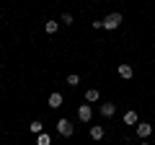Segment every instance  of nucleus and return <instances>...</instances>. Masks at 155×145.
I'll return each mask as SVG.
<instances>
[{"label": "nucleus", "mask_w": 155, "mask_h": 145, "mask_svg": "<svg viewBox=\"0 0 155 145\" xmlns=\"http://www.w3.org/2000/svg\"><path fill=\"white\" fill-rule=\"evenodd\" d=\"M122 26V13H109V16L104 18V29H109V31H114V29Z\"/></svg>", "instance_id": "f257e3e1"}, {"label": "nucleus", "mask_w": 155, "mask_h": 145, "mask_svg": "<svg viewBox=\"0 0 155 145\" xmlns=\"http://www.w3.org/2000/svg\"><path fill=\"white\" fill-rule=\"evenodd\" d=\"M57 132H60L62 137H70V135L75 132V127H72L70 119H60V122H57Z\"/></svg>", "instance_id": "f03ea898"}, {"label": "nucleus", "mask_w": 155, "mask_h": 145, "mask_svg": "<svg viewBox=\"0 0 155 145\" xmlns=\"http://www.w3.org/2000/svg\"><path fill=\"white\" fill-rule=\"evenodd\" d=\"M78 119H80V122H91V119H93V109H91V104H80V106H78Z\"/></svg>", "instance_id": "7ed1b4c3"}, {"label": "nucleus", "mask_w": 155, "mask_h": 145, "mask_svg": "<svg viewBox=\"0 0 155 145\" xmlns=\"http://www.w3.org/2000/svg\"><path fill=\"white\" fill-rule=\"evenodd\" d=\"M150 135H153V124H150V122H140V124H137V137L147 140Z\"/></svg>", "instance_id": "20e7f679"}, {"label": "nucleus", "mask_w": 155, "mask_h": 145, "mask_svg": "<svg viewBox=\"0 0 155 145\" xmlns=\"http://www.w3.org/2000/svg\"><path fill=\"white\" fill-rule=\"evenodd\" d=\"M104 117H114L116 114V104H111V101H106V104H101V109H98Z\"/></svg>", "instance_id": "39448f33"}, {"label": "nucleus", "mask_w": 155, "mask_h": 145, "mask_svg": "<svg viewBox=\"0 0 155 145\" xmlns=\"http://www.w3.org/2000/svg\"><path fill=\"white\" fill-rule=\"evenodd\" d=\"M119 75H122L124 80H129L134 75V70H132V65H127V62H122V65H119Z\"/></svg>", "instance_id": "423d86ee"}, {"label": "nucleus", "mask_w": 155, "mask_h": 145, "mask_svg": "<svg viewBox=\"0 0 155 145\" xmlns=\"http://www.w3.org/2000/svg\"><path fill=\"white\" fill-rule=\"evenodd\" d=\"M49 106H52V109H60V106H62V93H57V91L49 93Z\"/></svg>", "instance_id": "0eeeda50"}, {"label": "nucleus", "mask_w": 155, "mask_h": 145, "mask_svg": "<svg viewBox=\"0 0 155 145\" xmlns=\"http://www.w3.org/2000/svg\"><path fill=\"white\" fill-rule=\"evenodd\" d=\"M124 124H140V117H137V112H132V109H129V112L124 114Z\"/></svg>", "instance_id": "6e6552de"}, {"label": "nucleus", "mask_w": 155, "mask_h": 145, "mask_svg": "<svg viewBox=\"0 0 155 145\" xmlns=\"http://www.w3.org/2000/svg\"><path fill=\"white\" fill-rule=\"evenodd\" d=\"M28 130H31V132H34V135H36V137H39V135L44 132V124H41V122H39V119H36V122H31V124H28Z\"/></svg>", "instance_id": "1a4fd4ad"}, {"label": "nucleus", "mask_w": 155, "mask_h": 145, "mask_svg": "<svg viewBox=\"0 0 155 145\" xmlns=\"http://www.w3.org/2000/svg\"><path fill=\"white\" fill-rule=\"evenodd\" d=\"M91 137L101 140V137H104V127H101V124H93V127H91Z\"/></svg>", "instance_id": "9d476101"}, {"label": "nucleus", "mask_w": 155, "mask_h": 145, "mask_svg": "<svg viewBox=\"0 0 155 145\" xmlns=\"http://www.w3.org/2000/svg\"><path fill=\"white\" fill-rule=\"evenodd\" d=\"M98 88H88V91H85V104H88V101H98Z\"/></svg>", "instance_id": "9b49d317"}, {"label": "nucleus", "mask_w": 155, "mask_h": 145, "mask_svg": "<svg viewBox=\"0 0 155 145\" xmlns=\"http://www.w3.org/2000/svg\"><path fill=\"white\" fill-rule=\"evenodd\" d=\"M44 29H47V34H57V29H60V21H47V23H44Z\"/></svg>", "instance_id": "f8f14e48"}, {"label": "nucleus", "mask_w": 155, "mask_h": 145, "mask_svg": "<svg viewBox=\"0 0 155 145\" xmlns=\"http://www.w3.org/2000/svg\"><path fill=\"white\" fill-rule=\"evenodd\" d=\"M36 145H52V137H49L47 132H41V135L36 137Z\"/></svg>", "instance_id": "ddd939ff"}, {"label": "nucleus", "mask_w": 155, "mask_h": 145, "mask_svg": "<svg viewBox=\"0 0 155 145\" xmlns=\"http://www.w3.org/2000/svg\"><path fill=\"white\" fill-rule=\"evenodd\" d=\"M78 83H80V75H75V72L67 75V86H78Z\"/></svg>", "instance_id": "4468645a"}, {"label": "nucleus", "mask_w": 155, "mask_h": 145, "mask_svg": "<svg viewBox=\"0 0 155 145\" xmlns=\"http://www.w3.org/2000/svg\"><path fill=\"white\" fill-rule=\"evenodd\" d=\"M60 21L65 23V26H70V23H72V16H70V13H62V16H60Z\"/></svg>", "instance_id": "2eb2a0df"}, {"label": "nucleus", "mask_w": 155, "mask_h": 145, "mask_svg": "<svg viewBox=\"0 0 155 145\" xmlns=\"http://www.w3.org/2000/svg\"><path fill=\"white\" fill-rule=\"evenodd\" d=\"M140 145H150V143H147V140H142V143H140Z\"/></svg>", "instance_id": "dca6fc26"}]
</instances>
